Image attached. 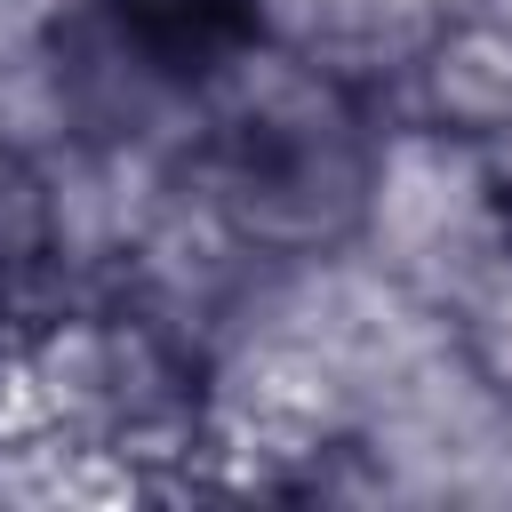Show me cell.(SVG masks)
<instances>
[{
  "label": "cell",
  "mask_w": 512,
  "mask_h": 512,
  "mask_svg": "<svg viewBox=\"0 0 512 512\" xmlns=\"http://www.w3.org/2000/svg\"><path fill=\"white\" fill-rule=\"evenodd\" d=\"M104 8L136 56L184 80H208L216 64L256 48V24H264V0H104Z\"/></svg>",
  "instance_id": "7a4b0ae2"
},
{
  "label": "cell",
  "mask_w": 512,
  "mask_h": 512,
  "mask_svg": "<svg viewBox=\"0 0 512 512\" xmlns=\"http://www.w3.org/2000/svg\"><path fill=\"white\" fill-rule=\"evenodd\" d=\"M200 88H208L200 176L232 240L264 256H328L368 224L376 136L336 72L256 40Z\"/></svg>",
  "instance_id": "6da1fadb"
},
{
  "label": "cell",
  "mask_w": 512,
  "mask_h": 512,
  "mask_svg": "<svg viewBox=\"0 0 512 512\" xmlns=\"http://www.w3.org/2000/svg\"><path fill=\"white\" fill-rule=\"evenodd\" d=\"M48 256H56V192L16 144H0V312L48 280Z\"/></svg>",
  "instance_id": "3957f363"
}]
</instances>
